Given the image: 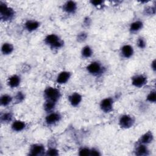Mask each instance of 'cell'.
Segmentation results:
<instances>
[{
	"instance_id": "cell-1",
	"label": "cell",
	"mask_w": 156,
	"mask_h": 156,
	"mask_svg": "<svg viewBox=\"0 0 156 156\" xmlns=\"http://www.w3.org/2000/svg\"><path fill=\"white\" fill-rule=\"evenodd\" d=\"M45 43L52 49H59L63 46V41L56 34H49L44 38Z\"/></svg>"
},
{
	"instance_id": "cell-2",
	"label": "cell",
	"mask_w": 156,
	"mask_h": 156,
	"mask_svg": "<svg viewBox=\"0 0 156 156\" xmlns=\"http://www.w3.org/2000/svg\"><path fill=\"white\" fill-rule=\"evenodd\" d=\"M44 96L45 97L46 100L57 102L60 99L61 94L58 89L51 87H48L44 91Z\"/></svg>"
},
{
	"instance_id": "cell-3",
	"label": "cell",
	"mask_w": 156,
	"mask_h": 156,
	"mask_svg": "<svg viewBox=\"0 0 156 156\" xmlns=\"http://www.w3.org/2000/svg\"><path fill=\"white\" fill-rule=\"evenodd\" d=\"M15 15L13 10L5 4L1 2L0 5V18L1 20L6 21L12 20Z\"/></svg>"
},
{
	"instance_id": "cell-4",
	"label": "cell",
	"mask_w": 156,
	"mask_h": 156,
	"mask_svg": "<svg viewBox=\"0 0 156 156\" xmlns=\"http://www.w3.org/2000/svg\"><path fill=\"white\" fill-rule=\"evenodd\" d=\"M104 68L98 62H93L87 67L88 72L93 76H99L104 72Z\"/></svg>"
},
{
	"instance_id": "cell-5",
	"label": "cell",
	"mask_w": 156,
	"mask_h": 156,
	"mask_svg": "<svg viewBox=\"0 0 156 156\" xmlns=\"http://www.w3.org/2000/svg\"><path fill=\"white\" fill-rule=\"evenodd\" d=\"M135 118L130 115H122L119 118V124L121 128L129 129L133 126Z\"/></svg>"
},
{
	"instance_id": "cell-6",
	"label": "cell",
	"mask_w": 156,
	"mask_h": 156,
	"mask_svg": "<svg viewBox=\"0 0 156 156\" xmlns=\"http://www.w3.org/2000/svg\"><path fill=\"white\" fill-rule=\"evenodd\" d=\"M46 154L45 148L43 145L41 144H32L29 151V155L32 156H38Z\"/></svg>"
},
{
	"instance_id": "cell-7",
	"label": "cell",
	"mask_w": 156,
	"mask_h": 156,
	"mask_svg": "<svg viewBox=\"0 0 156 156\" xmlns=\"http://www.w3.org/2000/svg\"><path fill=\"white\" fill-rule=\"evenodd\" d=\"M147 77L143 74H137L132 77V85L137 88L143 87L147 83Z\"/></svg>"
},
{
	"instance_id": "cell-8",
	"label": "cell",
	"mask_w": 156,
	"mask_h": 156,
	"mask_svg": "<svg viewBox=\"0 0 156 156\" xmlns=\"http://www.w3.org/2000/svg\"><path fill=\"white\" fill-rule=\"evenodd\" d=\"M113 99L112 98L103 99L100 102V108L105 113H109L113 109Z\"/></svg>"
},
{
	"instance_id": "cell-9",
	"label": "cell",
	"mask_w": 156,
	"mask_h": 156,
	"mask_svg": "<svg viewBox=\"0 0 156 156\" xmlns=\"http://www.w3.org/2000/svg\"><path fill=\"white\" fill-rule=\"evenodd\" d=\"M61 115L57 112H50L45 118V122L48 126H52L58 122L61 119Z\"/></svg>"
},
{
	"instance_id": "cell-10",
	"label": "cell",
	"mask_w": 156,
	"mask_h": 156,
	"mask_svg": "<svg viewBox=\"0 0 156 156\" xmlns=\"http://www.w3.org/2000/svg\"><path fill=\"white\" fill-rule=\"evenodd\" d=\"M71 76V74L69 71H62L58 74L56 78V82L58 84L66 83L70 79Z\"/></svg>"
},
{
	"instance_id": "cell-11",
	"label": "cell",
	"mask_w": 156,
	"mask_h": 156,
	"mask_svg": "<svg viewBox=\"0 0 156 156\" xmlns=\"http://www.w3.org/2000/svg\"><path fill=\"white\" fill-rule=\"evenodd\" d=\"M82 99V96L78 93H73L69 96V101L73 107L78 106Z\"/></svg>"
},
{
	"instance_id": "cell-12",
	"label": "cell",
	"mask_w": 156,
	"mask_h": 156,
	"mask_svg": "<svg viewBox=\"0 0 156 156\" xmlns=\"http://www.w3.org/2000/svg\"><path fill=\"white\" fill-rule=\"evenodd\" d=\"M135 153L138 156H146L149 154V151L146 144L139 143L135 148Z\"/></svg>"
},
{
	"instance_id": "cell-13",
	"label": "cell",
	"mask_w": 156,
	"mask_h": 156,
	"mask_svg": "<svg viewBox=\"0 0 156 156\" xmlns=\"http://www.w3.org/2000/svg\"><path fill=\"white\" fill-rule=\"evenodd\" d=\"M121 53L123 57L129 58L133 54V49L132 46L129 44H125L121 48Z\"/></svg>"
},
{
	"instance_id": "cell-14",
	"label": "cell",
	"mask_w": 156,
	"mask_h": 156,
	"mask_svg": "<svg viewBox=\"0 0 156 156\" xmlns=\"http://www.w3.org/2000/svg\"><path fill=\"white\" fill-rule=\"evenodd\" d=\"M154 140V135L152 132L149 131L143 134L139 140V143L144 144H148L152 142Z\"/></svg>"
},
{
	"instance_id": "cell-15",
	"label": "cell",
	"mask_w": 156,
	"mask_h": 156,
	"mask_svg": "<svg viewBox=\"0 0 156 156\" xmlns=\"http://www.w3.org/2000/svg\"><path fill=\"white\" fill-rule=\"evenodd\" d=\"M63 9L68 13H74L76 11L77 4L74 1H69L63 5Z\"/></svg>"
},
{
	"instance_id": "cell-16",
	"label": "cell",
	"mask_w": 156,
	"mask_h": 156,
	"mask_svg": "<svg viewBox=\"0 0 156 156\" xmlns=\"http://www.w3.org/2000/svg\"><path fill=\"white\" fill-rule=\"evenodd\" d=\"M24 27L27 31L33 32L40 27V23L35 20H28L25 23Z\"/></svg>"
},
{
	"instance_id": "cell-17",
	"label": "cell",
	"mask_w": 156,
	"mask_h": 156,
	"mask_svg": "<svg viewBox=\"0 0 156 156\" xmlns=\"http://www.w3.org/2000/svg\"><path fill=\"white\" fill-rule=\"evenodd\" d=\"M21 82V78L19 76L14 74L10 76L8 79V85L11 88L17 87Z\"/></svg>"
},
{
	"instance_id": "cell-18",
	"label": "cell",
	"mask_w": 156,
	"mask_h": 156,
	"mask_svg": "<svg viewBox=\"0 0 156 156\" xmlns=\"http://www.w3.org/2000/svg\"><path fill=\"white\" fill-rule=\"evenodd\" d=\"M26 127V124L24 121L20 120H16L13 122L12 124V129L15 132H21Z\"/></svg>"
},
{
	"instance_id": "cell-19",
	"label": "cell",
	"mask_w": 156,
	"mask_h": 156,
	"mask_svg": "<svg viewBox=\"0 0 156 156\" xmlns=\"http://www.w3.org/2000/svg\"><path fill=\"white\" fill-rule=\"evenodd\" d=\"M143 26V23L141 21H135L132 23L129 27V30L132 33L137 32L140 30Z\"/></svg>"
},
{
	"instance_id": "cell-20",
	"label": "cell",
	"mask_w": 156,
	"mask_h": 156,
	"mask_svg": "<svg viewBox=\"0 0 156 156\" xmlns=\"http://www.w3.org/2000/svg\"><path fill=\"white\" fill-rule=\"evenodd\" d=\"M14 49L13 45L9 43H4L1 46V52L4 55L10 54Z\"/></svg>"
},
{
	"instance_id": "cell-21",
	"label": "cell",
	"mask_w": 156,
	"mask_h": 156,
	"mask_svg": "<svg viewBox=\"0 0 156 156\" xmlns=\"http://www.w3.org/2000/svg\"><path fill=\"white\" fill-rule=\"evenodd\" d=\"M12 101V98L9 94H3L0 98L1 105L2 106H7Z\"/></svg>"
},
{
	"instance_id": "cell-22",
	"label": "cell",
	"mask_w": 156,
	"mask_h": 156,
	"mask_svg": "<svg viewBox=\"0 0 156 156\" xmlns=\"http://www.w3.org/2000/svg\"><path fill=\"white\" fill-rule=\"evenodd\" d=\"M81 54L84 58H89L93 55V50L90 46H85L82 48Z\"/></svg>"
},
{
	"instance_id": "cell-23",
	"label": "cell",
	"mask_w": 156,
	"mask_h": 156,
	"mask_svg": "<svg viewBox=\"0 0 156 156\" xmlns=\"http://www.w3.org/2000/svg\"><path fill=\"white\" fill-rule=\"evenodd\" d=\"M56 102L51 101H48L46 100L44 104V109L45 111L47 112H52L53 109L55 108Z\"/></svg>"
},
{
	"instance_id": "cell-24",
	"label": "cell",
	"mask_w": 156,
	"mask_h": 156,
	"mask_svg": "<svg viewBox=\"0 0 156 156\" xmlns=\"http://www.w3.org/2000/svg\"><path fill=\"white\" fill-rule=\"evenodd\" d=\"M12 114L10 113H4L1 115V121L2 122H9L12 120Z\"/></svg>"
},
{
	"instance_id": "cell-25",
	"label": "cell",
	"mask_w": 156,
	"mask_h": 156,
	"mask_svg": "<svg viewBox=\"0 0 156 156\" xmlns=\"http://www.w3.org/2000/svg\"><path fill=\"white\" fill-rule=\"evenodd\" d=\"M147 101L151 103H155L156 101V93L155 91H151L147 96Z\"/></svg>"
},
{
	"instance_id": "cell-26",
	"label": "cell",
	"mask_w": 156,
	"mask_h": 156,
	"mask_svg": "<svg viewBox=\"0 0 156 156\" xmlns=\"http://www.w3.org/2000/svg\"><path fill=\"white\" fill-rule=\"evenodd\" d=\"M79 155L80 156L90 155V149L86 147L80 148L79 151Z\"/></svg>"
},
{
	"instance_id": "cell-27",
	"label": "cell",
	"mask_w": 156,
	"mask_h": 156,
	"mask_svg": "<svg viewBox=\"0 0 156 156\" xmlns=\"http://www.w3.org/2000/svg\"><path fill=\"white\" fill-rule=\"evenodd\" d=\"M136 43H137L138 47L140 48V49H144V48H145V47L146 46V40L143 37L138 38V40H137Z\"/></svg>"
},
{
	"instance_id": "cell-28",
	"label": "cell",
	"mask_w": 156,
	"mask_h": 156,
	"mask_svg": "<svg viewBox=\"0 0 156 156\" xmlns=\"http://www.w3.org/2000/svg\"><path fill=\"white\" fill-rule=\"evenodd\" d=\"M59 154L58 151L55 148H50L46 151L45 155H51V156H57Z\"/></svg>"
},
{
	"instance_id": "cell-29",
	"label": "cell",
	"mask_w": 156,
	"mask_h": 156,
	"mask_svg": "<svg viewBox=\"0 0 156 156\" xmlns=\"http://www.w3.org/2000/svg\"><path fill=\"white\" fill-rule=\"evenodd\" d=\"M15 99L18 102H20L23 101V100L24 99V95L22 92H18L16 95L15 96Z\"/></svg>"
},
{
	"instance_id": "cell-30",
	"label": "cell",
	"mask_w": 156,
	"mask_h": 156,
	"mask_svg": "<svg viewBox=\"0 0 156 156\" xmlns=\"http://www.w3.org/2000/svg\"><path fill=\"white\" fill-rule=\"evenodd\" d=\"M101 155L99 151H98L97 149L93 148L90 149V155H95V156H100Z\"/></svg>"
},
{
	"instance_id": "cell-31",
	"label": "cell",
	"mask_w": 156,
	"mask_h": 156,
	"mask_svg": "<svg viewBox=\"0 0 156 156\" xmlns=\"http://www.w3.org/2000/svg\"><path fill=\"white\" fill-rule=\"evenodd\" d=\"M91 3L94 6H98L101 5L103 3V1L100 0H94V1H91Z\"/></svg>"
},
{
	"instance_id": "cell-32",
	"label": "cell",
	"mask_w": 156,
	"mask_h": 156,
	"mask_svg": "<svg viewBox=\"0 0 156 156\" xmlns=\"http://www.w3.org/2000/svg\"><path fill=\"white\" fill-rule=\"evenodd\" d=\"M86 38H87V35L85 34H84V33H82L81 34L79 35V37H78L79 39L78 40H84L86 39Z\"/></svg>"
},
{
	"instance_id": "cell-33",
	"label": "cell",
	"mask_w": 156,
	"mask_h": 156,
	"mask_svg": "<svg viewBox=\"0 0 156 156\" xmlns=\"http://www.w3.org/2000/svg\"><path fill=\"white\" fill-rule=\"evenodd\" d=\"M155 63H156V61L154 59L152 62H151V68L154 71H155L156 70V66H155Z\"/></svg>"
}]
</instances>
